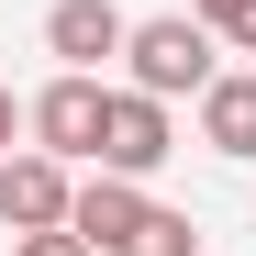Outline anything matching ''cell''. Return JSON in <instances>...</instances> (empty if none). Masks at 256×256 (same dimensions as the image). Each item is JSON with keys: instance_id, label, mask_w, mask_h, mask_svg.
Instances as JSON below:
<instances>
[{"instance_id": "6da1fadb", "label": "cell", "mask_w": 256, "mask_h": 256, "mask_svg": "<svg viewBox=\"0 0 256 256\" xmlns=\"http://www.w3.org/2000/svg\"><path fill=\"white\" fill-rule=\"evenodd\" d=\"M212 56H223V34H212L200 12H156V22H134V45H122V67H134V90H156V100H178V90L200 100L212 78H223Z\"/></svg>"}, {"instance_id": "7a4b0ae2", "label": "cell", "mask_w": 256, "mask_h": 256, "mask_svg": "<svg viewBox=\"0 0 256 256\" xmlns=\"http://www.w3.org/2000/svg\"><path fill=\"white\" fill-rule=\"evenodd\" d=\"M100 122H112V90L90 67H56L45 90H34V145L45 156H100Z\"/></svg>"}, {"instance_id": "3957f363", "label": "cell", "mask_w": 256, "mask_h": 256, "mask_svg": "<svg viewBox=\"0 0 256 256\" xmlns=\"http://www.w3.org/2000/svg\"><path fill=\"white\" fill-rule=\"evenodd\" d=\"M67 212H78L67 156H45V145H34V156H0V223H12V234H56Z\"/></svg>"}, {"instance_id": "277c9868", "label": "cell", "mask_w": 256, "mask_h": 256, "mask_svg": "<svg viewBox=\"0 0 256 256\" xmlns=\"http://www.w3.org/2000/svg\"><path fill=\"white\" fill-rule=\"evenodd\" d=\"M178 156V134H167V100L156 90H112V122H100V167H122V178H145V167Z\"/></svg>"}, {"instance_id": "5b68a950", "label": "cell", "mask_w": 256, "mask_h": 256, "mask_svg": "<svg viewBox=\"0 0 256 256\" xmlns=\"http://www.w3.org/2000/svg\"><path fill=\"white\" fill-rule=\"evenodd\" d=\"M122 45H134V22H122L112 0H56L45 12V56L56 67H90L100 78V56H122Z\"/></svg>"}, {"instance_id": "8992f818", "label": "cell", "mask_w": 256, "mask_h": 256, "mask_svg": "<svg viewBox=\"0 0 256 256\" xmlns=\"http://www.w3.org/2000/svg\"><path fill=\"white\" fill-rule=\"evenodd\" d=\"M145 212H156V200H145V178H122V167H100V178H90V190H78V212H67V223H78V234H90L100 256H112L122 234H134V223H145Z\"/></svg>"}, {"instance_id": "52a82bcc", "label": "cell", "mask_w": 256, "mask_h": 256, "mask_svg": "<svg viewBox=\"0 0 256 256\" xmlns=\"http://www.w3.org/2000/svg\"><path fill=\"white\" fill-rule=\"evenodd\" d=\"M200 145L256 167V78H245V67H223V78L200 90Z\"/></svg>"}, {"instance_id": "ba28073f", "label": "cell", "mask_w": 256, "mask_h": 256, "mask_svg": "<svg viewBox=\"0 0 256 256\" xmlns=\"http://www.w3.org/2000/svg\"><path fill=\"white\" fill-rule=\"evenodd\" d=\"M112 256H200V223H190V212H167V200H156V212H145V223L122 234Z\"/></svg>"}, {"instance_id": "9c48e42d", "label": "cell", "mask_w": 256, "mask_h": 256, "mask_svg": "<svg viewBox=\"0 0 256 256\" xmlns=\"http://www.w3.org/2000/svg\"><path fill=\"white\" fill-rule=\"evenodd\" d=\"M200 22L223 34V45H245V56H256V0H200Z\"/></svg>"}, {"instance_id": "30bf717a", "label": "cell", "mask_w": 256, "mask_h": 256, "mask_svg": "<svg viewBox=\"0 0 256 256\" xmlns=\"http://www.w3.org/2000/svg\"><path fill=\"white\" fill-rule=\"evenodd\" d=\"M22 256H100V245L78 234V223H56V234H22Z\"/></svg>"}, {"instance_id": "8fae6325", "label": "cell", "mask_w": 256, "mask_h": 256, "mask_svg": "<svg viewBox=\"0 0 256 256\" xmlns=\"http://www.w3.org/2000/svg\"><path fill=\"white\" fill-rule=\"evenodd\" d=\"M12 134H34V100H12V90H0V156H12Z\"/></svg>"}]
</instances>
